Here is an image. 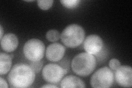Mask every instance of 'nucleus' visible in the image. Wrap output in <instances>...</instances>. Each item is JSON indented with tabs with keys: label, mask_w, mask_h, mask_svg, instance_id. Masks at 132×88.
<instances>
[{
	"label": "nucleus",
	"mask_w": 132,
	"mask_h": 88,
	"mask_svg": "<svg viewBox=\"0 0 132 88\" xmlns=\"http://www.w3.org/2000/svg\"><path fill=\"white\" fill-rule=\"evenodd\" d=\"M35 73L29 65L15 64L8 75L7 79L12 87H28L34 82Z\"/></svg>",
	"instance_id": "nucleus-1"
},
{
	"label": "nucleus",
	"mask_w": 132,
	"mask_h": 88,
	"mask_svg": "<svg viewBox=\"0 0 132 88\" xmlns=\"http://www.w3.org/2000/svg\"><path fill=\"white\" fill-rule=\"evenodd\" d=\"M96 65V58L93 54L81 52L74 57L71 62L74 73L81 77H87L93 73Z\"/></svg>",
	"instance_id": "nucleus-2"
},
{
	"label": "nucleus",
	"mask_w": 132,
	"mask_h": 88,
	"mask_svg": "<svg viewBox=\"0 0 132 88\" xmlns=\"http://www.w3.org/2000/svg\"><path fill=\"white\" fill-rule=\"evenodd\" d=\"M85 31L79 25L70 24L66 27L61 34L62 43L67 47L75 48L82 44L85 38Z\"/></svg>",
	"instance_id": "nucleus-3"
},
{
	"label": "nucleus",
	"mask_w": 132,
	"mask_h": 88,
	"mask_svg": "<svg viewBox=\"0 0 132 88\" xmlns=\"http://www.w3.org/2000/svg\"><path fill=\"white\" fill-rule=\"evenodd\" d=\"M45 52V46L42 41L31 39L27 41L23 47V53L27 60L31 62L40 61Z\"/></svg>",
	"instance_id": "nucleus-4"
},
{
	"label": "nucleus",
	"mask_w": 132,
	"mask_h": 88,
	"mask_svg": "<svg viewBox=\"0 0 132 88\" xmlns=\"http://www.w3.org/2000/svg\"><path fill=\"white\" fill-rule=\"evenodd\" d=\"M114 74L107 67L98 69L91 77L90 84L95 88H108L112 85Z\"/></svg>",
	"instance_id": "nucleus-5"
},
{
	"label": "nucleus",
	"mask_w": 132,
	"mask_h": 88,
	"mask_svg": "<svg viewBox=\"0 0 132 88\" xmlns=\"http://www.w3.org/2000/svg\"><path fill=\"white\" fill-rule=\"evenodd\" d=\"M67 73V70L55 63L46 65L43 69L42 76L45 81L51 84H56L62 79Z\"/></svg>",
	"instance_id": "nucleus-6"
},
{
	"label": "nucleus",
	"mask_w": 132,
	"mask_h": 88,
	"mask_svg": "<svg viewBox=\"0 0 132 88\" xmlns=\"http://www.w3.org/2000/svg\"><path fill=\"white\" fill-rule=\"evenodd\" d=\"M115 80L118 84L124 87L132 86V69L129 66H121L116 70Z\"/></svg>",
	"instance_id": "nucleus-7"
},
{
	"label": "nucleus",
	"mask_w": 132,
	"mask_h": 88,
	"mask_svg": "<svg viewBox=\"0 0 132 88\" xmlns=\"http://www.w3.org/2000/svg\"><path fill=\"white\" fill-rule=\"evenodd\" d=\"M103 41L97 35H90L86 37L84 42V49L85 51L91 54H96L103 47Z\"/></svg>",
	"instance_id": "nucleus-8"
},
{
	"label": "nucleus",
	"mask_w": 132,
	"mask_h": 88,
	"mask_svg": "<svg viewBox=\"0 0 132 88\" xmlns=\"http://www.w3.org/2000/svg\"><path fill=\"white\" fill-rule=\"evenodd\" d=\"M65 49L60 43H53L48 45L46 50V57L51 62H58L64 55Z\"/></svg>",
	"instance_id": "nucleus-9"
},
{
	"label": "nucleus",
	"mask_w": 132,
	"mask_h": 88,
	"mask_svg": "<svg viewBox=\"0 0 132 88\" xmlns=\"http://www.w3.org/2000/svg\"><path fill=\"white\" fill-rule=\"evenodd\" d=\"M19 41L16 36L12 33L4 35L1 39V46L4 51L7 52L14 51L18 46Z\"/></svg>",
	"instance_id": "nucleus-10"
},
{
	"label": "nucleus",
	"mask_w": 132,
	"mask_h": 88,
	"mask_svg": "<svg viewBox=\"0 0 132 88\" xmlns=\"http://www.w3.org/2000/svg\"><path fill=\"white\" fill-rule=\"evenodd\" d=\"M61 87H85V83L80 78L74 75H68L64 78L61 83Z\"/></svg>",
	"instance_id": "nucleus-11"
},
{
	"label": "nucleus",
	"mask_w": 132,
	"mask_h": 88,
	"mask_svg": "<svg viewBox=\"0 0 132 88\" xmlns=\"http://www.w3.org/2000/svg\"><path fill=\"white\" fill-rule=\"evenodd\" d=\"M12 59L11 56L6 53H0V74L4 75L10 70L12 66Z\"/></svg>",
	"instance_id": "nucleus-12"
},
{
	"label": "nucleus",
	"mask_w": 132,
	"mask_h": 88,
	"mask_svg": "<svg viewBox=\"0 0 132 88\" xmlns=\"http://www.w3.org/2000/svg\"><path fill=\"white\" fill-rule=\"evenodd\" d=\"M46 37L49 41L55 42L61 38V34L58 30H55V29H51V30H50L47 32Z\"/></svg>",
	"instance_id": "nucleus-13"
},
{
	"label": "nucleus",
	"mask_w": 132,
	"mask_h": 88,
	"mask_svg": "<svg viewBox=\"0 0 132 88\" xmlns=\"http://www.w3.org/2000/svg\"><path fill=\"white\" fill-rule=\"evenodd\" d=\"M39 7L42 10H47L50 8L53 3L52 0H39L37 1Z\"/></svg>",
	"instance_id": "nucleus-14"
},
{
	"label": "nucleus",
	"mask_w": 132,
	"mask_h": 88,
	"mask_svg": "<svg viewBox=\"0 0 132 88\" xmlns=\"http://www.w3.org/2000/svg\"><path fill=\"white\" fill-rule=\"evenodd\" d=\"M80 1L79 0H61L60 2L64 7L67 8H76Z\"/></svg>",
	"instance_id": "nucleus-15"
},
{
	"label": "nucleus",
	"mask_w": 132,
	"mask_h": 88,
	"mask_svg": "<svg viewBox=\"0 0 132 88\" xmlns=\"http://www.w3.org/2000/svg\"><path fill=\"white\" fill-rule=\"evenodd\" d=\"M29 66L31 67V68L33 69V70L34 71L35 73H38L42 69L43 63L40 61L31 62Z\"/></svg>",
	"instance_id": "nucleus-16"
},
{
	"label": "nucleus",
	"mask_w": 132,
	"mask_h": 88,
	"mask_svg": "<svg viewBox=\"0 0 132 88\" xmlns=\"http://www.w3.org/2000/svg\"><path fill=\"white\" fill-rule=\"evenodd\" d=\"M109 66L111 69L116 70L121 66V62L117 59L112 58L109 62Z\"/></svg>",
	"instance_id": "nucleus-17"
},
{
	"label": "nucleus",
	"mask_w": 132,
	"mask_h": 88,
	"mask_svg": "<svg viewBox=\"0 0 132 88\" xmlns=\"http://www.w3.org/2000/svg\"><path fill=\"white\" fill-rule=\"evenodd\" d=\"M0 87L1 88H8V85L5 79H3L2 77H0Z\"/></svg>",
	"instance_id": "nucleus-18"
},
{
	"label": "nucleus",
	"mask_w": 132,
	"mask_h": 88,
	"mask_svg": "<svg viewBox=\"0 0 132 88\" xmlns=\"http://www.w3.org/2000/svg\"><path fill=\"white\" fill-rule=\"evenodd\" d=\"M41 87H51V88H57V86L53 84H46L41 86Z\"/></svg>",
	"instance_id": "nucleus-19"
},
{
	"label": "nucleus",
	"mask_w": 132,
	"mask_h": 88,
	"mask_svg": "<svg viewBox=\"0 0 132 88\" xmlns=\"http://www.w3.org/2000/svg\"><path fill=\"white\" fill-rule=\"evenodd\" d=\"M0 31H1V34H0V39H2V37L3 36V28H2V26H0Z\"/></svg>",
	"instance_id": "nucleus-20"
},
{
	"label": "nucleus",
	"mask_w": 132,
	"mask_h": 88,
	"mask_svg": "<svg viewBox=\"0 0 132 88\" xmlns=\"http://www.w3.org/2000/svg\"><path fill=\"white\" fill-rule=\"evenodd\" d=\"M10 56H11V58H13V57H14V55H13V54H10Z\"/></svg>",
	"instance_id": "nucleus-21"
},
{
	"label": "nucleus",
	"mask_w": 132,
	"mask_h": 88,
	"mask_svg": "<svg viewBox=\"0 0 132 88\" xmlns=\"http://www.w3.org/2000/svg\"><path fill=\"white\" fill-rule=\"evenodd\" d=\"M27 1V2H33L34 1Z\"/></svg>",
	"instance_id": "nucleus-22"
}]
</instances>
